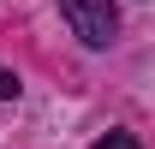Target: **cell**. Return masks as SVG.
Masks as SVG:
<instances>
[{"instance_id": "obj_1", "label": "cell", "mask_w": 155, "mask_h": 149, "mask_svg": "<svg viewBox=\"0 0 155 149\" xmlns=\"http://www.w3.org/2000/svg\"><path fill=\"white\" fill-rule=\"evenodd\" d=\"M60 12H66V24H72V36H84L90 48H107V42L119 36L114 0H60Z\"/></svg>"}, {"instance_id": "obj_2", "label": "cell", "mask_w": 155, "mask_h": 149, "mask_svg": "<svg viewBox=\"0 0 155 149\" xmlns=\"http://www.w3.org/2000/svg\"><path fill=\"white\" fill-rule=\"evenodd\" d=\"M96 149H143V143H137L131 131H107V137H96Z\"/></svg>"}, {"instance_id": "obj_3", "label": "cell", "mask_w": 155, "mask_h": 149, "mask_svg": "<svg viewBox=\"0 0 155 149\" xmlns=\"http://www.w3.org/2000/svg\"><path fill=\"white\" fill-rule=\"evenodd\" d=\"M0 101H18V78L6 72V66H0Z\"/></svg>"}]
</instances>
